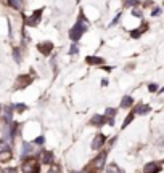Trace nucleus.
<instances>
[{"mask_svg":"<svg viewBox=\"0 0 164 173\" xmlns=\"http://www.w3.org/2000/svg\"><path fill=\"white\" fill-rule=\"evenodd\" d=\"M47 173H60V168H58V167H51Z\"/></svg>","mask_w":164,"mask_h":173,"instance_id":"obj_31","label":"nucleus"},{"mask_svg":"<svg viewBox=\"0 0 164 173\" xmlns=\"http://www.w3.org/2000/svg\"><path fill=\"white\" fill-rule=\"evenodd\" d=\"M42 13H44V8H39V10H36L32 15L26 19V24L29 27H36L37 24L40 22V18H42Z\"/></svg>","mask_w":164,"mask_h":173,"instance_id":"obj_4","label":"nucleus"},{"mask_svg":"<svg viewBox=\"0 0 164 173\" xmlns=\"http://www.w3.org/2000/svg\"><path fill=\"white\" fill-rule=\"evenodd\" d=\"M13 56H15V61L16 63H21V51H20V48L13 50Z\"/></svg>","mask_w":164,"mask_h":173,"instance_id":"obj_21","label":"nucleus"},{"mask_svg":"<svg viewBox=\"0 0 164 173\" xmlns=\"http://www.w3.org/2000/svg\"><path fill=\"white\" fill-rule=\"evenodd\" d=\"M105 120H106L105 114H101V115H93L92 120H90V124H92V125H97V127H98V125L101 127V125L105 124Z\"/></svg>","mask_w":164,"mask_h":173,"instance_id":"obj_12","label":"nucleus"},{"mask_svg":"<svg viewBox=\"0 0 164 173\" xmlns=\"http://www.w3.org/2000/svg\"><path fill=\"white\" fill-rule=\"evenodd\" d=\"M145 29H148V24H143L142 27H138V29H134L130 32V37H132V39H138V37L145 32Z\"/></svg>","mask_w":164,"mask_h":173,"instance_id":"obj_13","label":"nucleus"},{"mask_svg":"<svg viewBox=\"0 0 164 173\" xmlns=\"http://www.w3.org/2000/svg\"><path fill=\"white\" fill-rule=\"evenodd\" d=\"M159 13H161V10H159V8H154V10L151 11V16H158Z\"/></svg>","mask_w":164,"mask_h":173,"instance_id":"obj_32","label":"nucleus"},{"mask_svg":"<svg viewBox=\"0 0 164 173\" xmlns=\"http://www.w3.org/2000/svg\"><path fill=\"white\" fill-rule=\"evenodd\" d=\"M2 173H18V170H16V168H5Z\"/></svg>","mask_w":164,"mask_h":173,"instance_id":"obj_29","label":"nucleus"},{"mask_svg":"<svg viewBox=\"0 0 164 173\" xmlns=\"http://www.w3.org/2000/svg\"><path fill=\"white\" fill-rule=\"evenodd\" d=\"M87 29H88V19H87L85 16H84V11L81 10V11H79L77 22L71 27V31H69V39H71L74 43H76V42L81 40V37L85 34Z\"/></svg>","mask_w":164,"mask_h":173,"instance_id":"obj_1","label":"nucleus"},{"mask_svg":"<svg viewBox=\"0 0 164 173\" xmlns=\"http://www.w3.org/2000/svg\"><path fill=\"white\" fill-rule=\"evenodd\" d=\"M134 117H135V114H134V112H130V114L127 115V119L124 120V124H122V128H125V127H127V125H129V124H130V122H132V120H134Z\"/></svg>","mask_w":164,"mask_h":173,"instance_id":"obj_20","label":"nucleus"},{"mask_svg":"<svg viewBox=\"0 0 164 173\" xmlns=\"http://www.w3.org/2000/svg\"><path fill=\"white\" fill-rule=\"evenodd\" d=\"M114 115H116V111H114V109H111V107H108L106 112H105V117H106V119H108V117H111V119H113Z\"/></svg>","mask_w":164,"mask_h":173,"instance_id":"obj_23","label":"nucleus"},{"mask_svg":"<svg viewBox=\"0 0 164 173\" xmlns=\"http://www.w3.org/2000/svg\"><path fill=\"white\" fill-rule=\"evenodd\" d=\"M132 15H134L135 18H142V11L137 10V8H134V10H132Z\"/></svg>","mask_w":164,"mask_h":173,"instance_id":"obj_27","label":"nucleus"},{"mask_svg":"<svg viewBox=\"0 0 164 173\" xmlns=\"http://www.w3.org/2000/svg\"><path fill=\"white\" fill-rule=\"evenodd\" d=\"M76 173H84V172H76Z\"/></svg>","mask_w":164,"mask_h":173,"instance_id":"obj_35","label":"nucleus"},{"mask_svg":"<svg viewBox=\"0 0 164 173\" xmlns=\"http://www.w3.org/2000/svg\"><path fill=\"white\" fill-rule=\"evenodd\" d=\"M106 172H108V173H124L118 165H116V163H110V165L106 167Z\"/></svg>","mask_w":164,"mask_h":173,"instance_id":"obj_18","label":"nucleus"},{"mask_svg":"<svg viewBox=\"0 0 164 173\" xmlns=\"http://www.w3.org/2000/svg\"><path fill=\"white\" fill-rule=\"evenodd\" d=\"M34 152V146H32L31 143H23V149H21V157H27L29 154Z\"/></svg>","mask_w":164,"mask_h":173,"instance_id":"obj_10","label":"nucleus"},{"mask_svg":"<svg viewBox=\"0 0 164 173\" xmlns=\"http://www.w3.org/2000/svg\"><path fill=\"white\" fill-rule=\"evenodd\" d=\"M105 141H106V136L105 135H97L95 138H93V141H92V149L93 151H100V149L105 146Z\"/></svg>","mask_w":164,"mask_h":173,"instance_id":"obj_5","label":"nucleus"},{"mask_svg":"<svg viewBox=\"0 0 164 173\" xmlns=\"http://www.w3.org/2000/svg\"><path fill=\"white\" fill-rule=\"evenodd\" d=\"M40 160H42V163H51V162H53V154L44 151L40 154Z\"/></svg>","mask_w":164,"mask_h":173,"instance_id":"obj_14","label":"nucleus"},{"mask_svg":"<svg viewBox=\"0 0 164 173\" xmlns=\"http://www.w3.org/2000/svg\"><path fill=\"white\" fill-rule=\"evenodd\" d=\"M148 90H150V91H156V90H158V85H156V83H150V85H148Z\"/></svg>","mask_w":164,"mask_h":173,"instance_id":"obj_28","label":"nucleus"},{"mask_svg":"<svg viewBox=\"0 0 164 173\" xmlns=\"http://www.w3.org/2000/svg\"><path fill=\"white\" fill-rule=\"evenodd\" d=\"M150 111H151V107H150L148 104H140L137 107H134V114L135 115H145V114H148Z\"/></svg>","mask_w":164,"mask_h":173,"instance_id":"obj_9","label":"nucleus"},{"mask_svg":"<svg viewBox=\"0 0 164 173\" xmlns=\"http://www.w3.org/2000/svg\"><path fill=\"white\" fill-rule=\"evenodd\" d=\"M11 159H13L11 149H8V151H5V152L0 154V162H8V160H11Z\"/></svg>","mask_w":164,"mask_h":173,"instance_id":"obj_15","label":"nucleus"},{"mask_svg":"<svg viewBox=\"0 0 164 173\" xmlns=\"http://www.w3.org/2000/svg\"><path fill=\"white\" fill-rule=\"evenodd\" d=\"M8 5L15 10H21L23 8V0H8Z\"/></svg>","mask_w":164,"mask_h":173,"instance_id":"obj_16","label":"nucleus"},{"mask_svg":"<svg viewBox=\"0 0 164 173\" xmlns=\"http://www.w3.org/2000/svg\"><path fill=\"white\" fill-rule=\"evenodd\" d=\"M119 19H121V15H118V16H116L114 19L111 21V24H110V26H114V24H118V22H119Z\"/></svg>","mask_w":164,"mask_h":173,"instance_id":"obj_30","label":"nucleus"},{"mask_svg":"<svg viewBox=\"0 0 164 173\" xmlns=\"http://www.w3.org/2000/svg\"><path fill=\"white\" fill-rule=\"evenodd\" d=\"M23 173H39L40 167H39V162H37V159L34 157H26L24 160H23Z\"/></svg>","mask_w":164,"mask_h":173,"instance_id":"obj_3","label":"nucleus"},{"mask_svg":"<svg viewBox=\"0 0 164 173\" xmlns=\"http://www.w3.org/2000/svg\"><path fill=\"white\" fill-rule=\"evenodd\" d=\"M77 51H79V48H77V45H76V43H73V45H71V50H69V56L76 55Z\"/></svg>","mask_w":164,"mask_h":173,"instance_id":"obj_25","label":"nucleus"},{"mask_svg":"<svg viewBox=\"0 0 164 173\" xmlns=\"http://www.w3.org/2000/svg\"><path fill=\"white\" fill-rule=\"evenodd\" d=\"M103 69H105L106 72H111V71H113V67H108V66H105V67H103Z\"/></svg>","mask_w":164,"mask_h":173,"instance_id":"obj_33","label":"nucleus"},{"mask_svg":"<svg viewBox=\"0 0 164 173\" xmlns=\"http://www.w3.org/2000/svg\"><path fill=\"white\" fill-rule=\"evenodd\" d=\"M2 111H3V106H2V104H0V112H2Z\"/></svg>","mask_w":164,"mask_h":173,"instance_id":"obj_34","label":"nucleus"},{"mask_svg":"<svg viewBox=\"0 0 164 173\" xmlns=\"http://www.w3.org/2000/svg\"><path fill=\"white\" fill-rule=\"evenodd\" d=\"M85 63L90 64V66H95V64H103L105 61H103V58H100V56H87Z\"/></svg>","mask_w":164,"mask_h":173,"instance_id":"obj_11","label":"nucleus"},{"mask_svg":"<svg viewBox=\"0 0 164 173\" xmlns=\"http://www.w3.org/2000/svg\"><path fill=\"white\" fill-rule=\"evenodd\" d=\"M105 162H106V151H101L100 156H97L90 163H88V167H85V172H87V170H90L88 173H97V172H100L101 168L105 167Z\"/></svg>","mask_w":164,"mask_h":173,"instance_id":"obj_2","label":"nucleus"},{"mask_svg":"<svg viewBox=\"0 0 164 173\" xmlns=\"http://www.w3.org/2000/svg\"><path fill=\"white\" fill-rule=\"evenodd\" d=\"M159 172H161V165L158 162H150L143 168V173H159Z\"/></svg>","mask_w":164,"mask_h":173,"instance_id":"obj_7","label":"nucleus"},{"mask_svg":"<svg viewBox=\"0 0 164 173\" xmlns=\"http://www.w3.org/2000/svg\"><path fill=\"white\" fill-rule=\"evenodd\" d=\"M124 5L125 7H138L140 2L138 0H124Z\"/></svg>","mask_w":164,"mask_h":173,"instance_id":"obj_19","label":"nucleus"},{"mask_svg":"<svg viewBox=\"0 0 164 173\" xmlns=\"http://www.w3.org/2000/svg\"><path fill=\"white\" fill-rule=\"evenodd\" d=\"M37 50H39L42 55L48 56L51 53V50H53V43H51V42H42V43L37 45Z\"/></svg>","mask_w":164,"mask_h":173,"instance_id":"obj_6","label":"nucleus"},{"mask_svg":"<svg viewBox=\"0 0 164 173\" xmlns=\"http://www.w3.org/2000/svg\"><path fill=\"white\" fill-rule=\"evenodd\" d=\"M8 149H10V148H8V143H5V141L2 139V141H0V154L5 152V151H8Z\"/></svg>","mask_w":164,"mask_h":173,"instance_id":"obj_24","label":"nucleus"},{"mask_svg":"<svg viewBox=\"0 0 164 173\" xmlns=\"http://www.w3.org/2000/svg\"><path fill=\"white\" fill-rule=\"evenodd\" d=\"M31 80H32V77L31 76H21V77H18V83H16V88H24V87H27L31 83Z\"/></svg>","mask_w":164,"mask_h":173,"instance_id":"obj_8","label":"nucleus"},{"mask_svg":"<svg viewBox=\"0 0 164 173\" xmlns=\"http://www.w3.org/2000/svg\"><path fill=\"white\" fill-rule=\"evenodd\" d=\"M132 104H134V100L130 96H124L122 101H121V107H124V109H125V107H130Z\"/></svg>","mask_w":164,"mask_h":173,"instance_id":"obj_17","label":"nucleus"},{"mask_svg":"<svg viewBox=\"0 0 164 173\" xmlns=\"http://www.w3.org/2000/svg\"><path fill=\"white\" fill-rule=\"evenodd\" d=\"M32 143H34V144H44V143H45V138H44V136H37Z\"/></svg>","mask_w":164,"mask_h":173,"instance_id":"obj_26","label":"nucleus"},{"mask_svg":"<svg viewBox=\"0 0 164 173\" xmlns=\"http://www.w3.org/2000/svg\"><path fill=\"white\" fill-rule=\"evenodd\" d=\"M13 109L18 111V112H23V111H26V104H23V103H18V104H13Z\"/></svg>","mask_w":164,"mask_h":173,"instance_id":"obj_22","label":"nucleus"}]
</instances>
